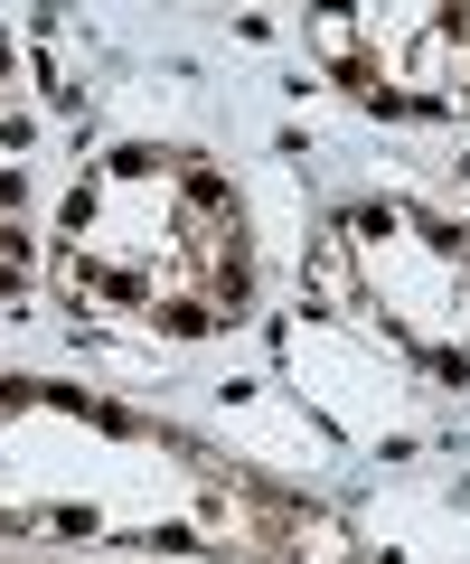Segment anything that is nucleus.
Here are the masks:
<instances>
[{"instance_id":"f257e3e1","label":"nucleus","mask_w":470,"mask_h":564,"mask_svg":"<svg viewBox=\"0 0 470 564\" xmlns=\"http://www.w3.org/2000/svg\"><path fill=\"white\" fill-rule=\"evenodd\" d=\"M0 536L132 545L188 564H358V536L264 489L161 414L20 377L0 386Z\"/></svg>"},{"instance_id":"f03ea898","label":"nucleus","mask_w":470,"mask_h":564,"mask_svg":"<svg viewBox=\"0 0 470 564\" xmlns=\"http://www.w3.org/2000/svg\"><path fill=\"white\" fill-rule=\"evenodd\" d=\"M47 273L76 321L188 348L254 311V226L217 161L179 141H113L66 180Z\"/></svg>"},{"instance_id":"7ed1b4c3","label":"nucleus","mask_w":470,"mask_h":564,"mask_svg":"<svg viewBox=\"0 0 470 564\" xmlns=\"http://www.w3.org/2000/svg\"><path fill=\"white\" fill-rule=\"evenodd\" d=\"M320 273L358 302L368 329H386L395 358L470 395V217L395 188L339 198L320 226Z\"/></svg>"},{"instance_id":"20e7f679","label":"nucleus","mask_w":470,"mask_h":564,"mask_svg":"<svg viewBox=\"0 0 470 564\" xmlns=\"http://www.w3.org/2000/svg\"><path fill=\"white\" fill-rule=\"evenodd\" d=\"M310 57L386 122H470V0L310 10Z\"/></svg>"}]
</instances>
